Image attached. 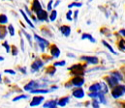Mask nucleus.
Instances as JSON below:
<instances>
[{
  "instance_id": "44",
  "label": "nucleus",
  "mask_w": 125,
  "mask_h": 108,
  "mask_svg": "<svg viewBox=\"0 0 125 108\" xmlns=\"http://www.w3.org/2000/svg\"><path fill=\"white\" fill-rule=\"evenodd\" d=\"M2 61H4V58H3V57H1V56H0V62H2Z\"/></svg>"
},
{
  "instance_id": "47",
  "label": "nucleus",
  "mask_w": 125,
  "mask_h": 108,
  "mask_svg": "<svg viewBox=\"0 0 125 108\" xmlns=\"http://www.w3.org/2000/svg\"><path fill=\"white\" fill-rule=\"evenodd\" d=\"M77 1H78V0H77Z\"/></svg>"
},
{
  "instance_id": "39",
  "label": "nucleus",
  "mask_w": 125,
  "mask_h": 108,
  "mask_svg": "<svg viewBox=\"0 0 125 108\" xmlns=\"http://www.w3.org/2000/svg\"><path fill=\"white\" fill-rule=\"evenodd\" d=\"M12 48H13V55H17V54H18V50H17V47L13 46Z\"/></svg>"
},
{
  "instance_id": "36",
  "label": "nucleus",
  "mask_w": 125,
  "mask_h": 108,
  "mask_svg": "<svg viewBox=\"0 0 125 108\" xmlns=\"http://www.w3.org/2000/svg\"><path fill=\"white\" fill-rule=\"evenodd\" d=\"M52 3H53L52 0H49V3H48V11H52Z\"/></svg>"
},
{
  "instance_id": "1",
  "label": "nucleus",
  "mask_w": 125,
  "mask_h": 108,
  "mask_svg": "<svg viewBox=\"0 0 125 108\" xmlns=\"http://www.w3.org/2000/svg\"><path fill=\"white\" fill-rule=\"evenodd\" d=\"M124 93H125V87H124V85H118L116 87H113V90L111 92V95H112V97L113 98H118V97L124 96Z\"/></svg>"
},
{
  "instance_id": "20",
  "label": "nucleus",
  "mask_w": 125,
  "mask_h": 108,
  "mask_svg": "<svg viewBox=\"0 0 125 108\" xmlns=\"http://www.w3.org/2000/svg\"><path fill=\"white\" fill-rule=\"evenodd\" d=\"M100 100L101 103L103 104H107V100H106V97H105V95L103 93H98V96H97Z\"/></svg>"
},
{
  "instance_id": "17",
  "label": "nucleus",
  "mask_w": 125,
  "mask_h": 108,
  "mask_svg": "<svg viewBox=\"0 0 125 108\" xmlns=\"http://www.w3.org/2000/svg\"><path fill=\"white\" fill-rule=\"evenodd\" d=\"M82 40H89L91 42H96L95 39H94L90 34H88V33H83V34L82 35Z\"/></svg>"
},
{
  "instance_id": "7",
  "label": "nucleus",
  "mask_w": 125,
  "mask_h": 108,
  "mask_svg": "<svg viewBox=\"0 0 125 108\" xmlns=\"http://www.w3.org/2000/svg\"><path fill=\"white\" fill-rule=\"evenodd\" d=\"M43 66H44V63H43L41 60H37L36 62H34V63L31 65L32 72H38V71H39Z\"/></svg>"
},
{
  "instance_id": "21",
  "label": "nucleus",
  "mask_w": 125,
  "mask_h": 108,
  "mask_svg": "<svg viewBox=\"0 0 125 108\" xmlns=\"http://www.w3.org/2000/svg\"><path fill=\"white\" fill-rule=\"evenodd\" d=\"M8 22V18L6 15L1 14L0 15V24H6Z\"/></svg>"
},
{
  "instance_id": "15",
  "label": "nucleus",
  "mask_w": 125,
  "mask_h": 108,
  "mask_svg": "<svg viewBox=\"0 0 125 108\" xmlns=\"http://www.w3.org/2000/svg\"><path fill=\"white\" fill-rule=\"evenodd\" d=\"M57 105V100H50V101H48L46 102L43 107L44 108H55Z\"/></svg>"
},
{
  "instance_id": "25",
  "label": "nucleus",
  "mask_w": 125,
  "mask_h": 108,
  "mask_svg": "<svg viewBox=\"0 0 125 108\" xmlns=\"http://www.w3.org/2000/svg\"><path fill=\"white\" fill-rule=\"evenodd\" d=\"M102 42H103V44H104V45H105V46H106V47H107V48H108V49H109V50H110V51H111L112 54H116V52L113 50V48H112V47H111V45H110V44H109V43H108L106 41H103Z\"/></svg>"
},
{
  "instance_id": "28",
  "label": "nucleus",
  "mask_w": 125,
  "mask_h": 108,
  "mask_svg": "<svg viewBox=\"0 0 125 108\" xmlns=\"http://www.w3.org/2000/svg\"><path fill=\"white\" fill-rule=\"evenodd\" d=\"M72 15H73V12H72L71 10H69V11L67 12V14H66V18H67L69 21H72V20H73Z\"/></svg>"
},
{
  "instance_id": "5",
  "label": "nucleus",
  "mask_w": 125,
  "mask_h": 108,
  "mask_svg": "<svg viewBox=\"0 0 125 108\" xmlns=\"http://www.w3.org/2000/svg\"><path fill=\"white\" fill-rule=\"evenodd\" d=\"M45 100V97L44 96H34L30 102V106L34 107V106H38L40 105L43 101Z\"/></svg>"
},
{
  "instance_id": "16",
  "label": "nucleus",
  "mask_w": 125,
  "mask_h": 108,
  "mask_svg": "<svg viewBox=\"0 0 125 108\" xmlns=\"http://www.w3.org/2000/svg\"><path fill=\"white\" fill-rule=\"evenodd\" d=\"M20 12H21V14L22 15V17L24 18L25 21H26V22H27V23H28V24L30 25V27H31V28H35L34 24H33V23H32V21H31V20H30V19L28 18V17H27V15L25 14V12H24V11H22V10H20Z\"/></svg>"
},
{
  "instance_id": "40",
  "label": "nucleus",
  "mask_w": 125,
  "mask_h": 108,
  "mask_svg": "<svg viewBox=\"0 0 125 108\" xmlns=\"http://www.w3.org/2000/svg\"><path fill=\"white\" fill-rule=\"evenodd\" d=\"M21 49H22V51H23V50H24V42H23V39H21Z\"/></svg>"
},
{
  "instance_id": "38",
  "label": "nucleus",
  "mask_w": 125,
  "mask_h": 108,
  "mask_svg": "<svg viewBox=\"0 0 125 108\" xmlns=\"http://www.w3.org/2000/svg\"><path fill=\"white\" fill-rule=\"evenodd\" d=\"M78 15H79V11L77 10V11H75V12H74V19H75V20H77V18H78Z\"/></svg>"
},
{
  "instance_id": "19",
  "label": "nucleus",
  "mask_w": 125,
  "mask_h": 108,
  "mask_svg": "<svg viewBox=\"0 0 125 108\" xmlns=\"http://www.w3.org/2000/svg\"><path fill=\"white\" fill-rule=\"evenodd\" d=\"M100 91H102V93L105 95V94H107L108 93V91H109V88H108V85L107 84H105L104 82H101L100 83Z\"/></svg>"
},
{
  "instance_id": "24",
  "label": "nucleus",
  "mask_w": 125,
  "mask_h": 108,
  "mask_svg": "<svg viewBox=\"0 0 125 108\" xmlns=\"http://www.w3.org/2000/svg\"><path fill=\"white\" fill-rule=\"evenodd\" d=\"M56 18H57V12H56L55 10L51 11L50 16H49V20H50V21H54V20L56 19Z\"/></svg>"
},
{
  "instance_id": "27",
  "label": "nucleus",
  "mask_w": 125,
  "mask_h": 108,
  "mask_svg": "<svg viewBox=\"0 0 125 108\" xmlns=\"http://www.w3.org/2000/svg\"><path fill=\"white\" fill-rule=\"evenodd\" d=\"M91 104H92V107H93V108H99V107H100V102H99L98 100H96L95 98L92 100Z\"/></svg>"
},
{
  "instance_id": "6",
  "label": "nucleus",
  "mask_w": 125,
  "mask_h": 108,
  "mask_svg": "<svg viewBox=\"0 0 125 108\" xmlns=\"http://www.w3.org/2000/svg\"><path fill=\"white\" fill-rule=\"evenodd\" d=\"M72 84L76 87H82L84 84V79L80 76H76L72 79Z\"/></svg>"
},
{
  "instance_id": "8",
  "label": "nucleus",
  "mask_w": 125,
  "mask_h": 108,
  "mask_svg": "<svg viewBox=\"0 0 125 108\" xmlns=\"http://www.w3.org/2000/svg\"><path fill=\"white\" fill-rule=\"evenodd\" d=\"M31 10L35 13H37L38 11L42 10V5L40 3L39 0H33L32 1V4H31Z\"/></svg>"
},
{
  "instance_id": "11",
  "label": "nucleus",
  "mask_w": 125,
  "mask_h": 108,
  "mask_svg": "<svg viewBox=\"0 0 125 108\" xmlns=\"http://www.w3.org/2000/svg\"><path fill=\"white\" fill-rule=\"evenodd\" d=\"M50 53H51L52 57L57 58V57H59V55H60V49H59L56 45L53 44V45L51 46V48H50Z\"/></svg>"
},
{
  "instance_id": "13",
  "label": "nucleus",
  "mask_w": 125,
  "mask_h": 108,
  "mask_svg": "<svg viewBox=\"0 0 125 108\" xmlns=\"http://www.w3.org/2000/svg\"><path fill=\"white\" fill-rule=\"evenodd\" d=\"M70 100V97L69 96H64V97H61L58 101H57V105L58 106H61V107H64Z\"/></svg>"
},
{
  "instance_id": "45",
  "label": "nucleus",
  "mask_w": 125,
  "mask_h": 108,
  "mask_svg": "<svg viewBox=\"0 0 125 108\" xmlns=\"http://www.w3.org/2000/svg\"><path fill=\"white\" fill-rule=\"evenodd\" d=\"M2 80H1V75H0V82H1Z\"/></svg>"
},
{
  "instance_id": "3",
  "label": "nucleus",
  "mask_w": 125,
  "mask_h": 108,
  "mask_svg": "<svg viewBox=\"0 0 125 108\" xmlns=\"http://www.w3.org/2000/svg\"><path fill=\"white\" fill-rule=\"evenodd\" d=\"M37 15V18L40 21H48V13L45 11V10H40L36 13Z\"/></svg>"
},
{
  "instance_id": "46",
  "label": "nucleus",
  "mask_w": 125,
  "mask_h": 108,
  "mask_svg": "<svg viewBox=\"0 0 125 108\" xmlns=\"http://www.w3.org/2000/svg\"><path fill=\"white\" fill-rule=\"evenodd\" d=\"M91 1H92V0H89V2H91Z\"/></svg>"
},
{
  "instance_id": "12",
  "label": "nucleus",
  "mask_w": 125,
  "mask_h": 108,
  "mask_svg": "<svg viewBox=\"0 0 125 108\" xmlns=\"http://www.w3.org/2000/svg\"><path fill=\"white\" fill-rule=\"evenodd\" d=\"M107 81H108V85L111 87V88H113L115 86H117L118 84V80L116 78H114L113 76L111 77H107Z\"/></svg>"
},
{
  "instance_id": "30",
  "label": "nucleus",
  "mask_w": 125,
  "mask_h": 108,
  "mask_svg": "<svg viewBox=\"0 0 125 108\" xmlns=\"http://www.w3.org/2000/svg\"><path fill=\"white\" fill-rule=\"evenodd\" d=\"M118 46H119V49H120L121 51H124V48H125V42H124V40H121V41L119 42Z\"/></svg>"
},
{
  "instance_id": "33",
  "label": "nucleus",
  "mask_w": 125,
  "mask_h": 108,
  "mask_svg": "<svg viewBox=\"0 0 125 108\" xmlns=\"http://www.w3.org/2000/svg\"><path fill=\"white\" fill-rule=\"evenodd\" d=\"M88 96H89L90 97H92V98H97V96H98V92H91V93L88 94Z\"/></svg>"
},
{
  "instance_id": "18",
  "label": "nucleus",
  "mask_w": 125,
  "mask_h": 108,
  "mask_svg": "<svg viewBox=\"0 0 125 108\" xmlns=\"http://www.w3.org/2000/svg\"><path fill=\"white\" fill-rule=\"evenodd\" d=\"M90 92H99L100 91V83H94L89 87Z\"/></svg>"
},
{
  "instance_id": "23",
  "label": "nucleus",
  "mask_w": 125,
  "mask_h": 108,
  "mask_svg": "<svg viewBox=\"0 0 125 108\" xmlns=\"http://www.w3.org/2000/svg\"><path fill=\"white\" fill-rule=\"evenodd\" d=\"M49 90H40V89L30 91L31 94H47V93H49Z\"/></svg>"
},
{
  "instance_id": "4",
  "label": "nucleus",
  "mask_w": 125,
  "mask_h": 108,
  "mask_svg": "<svg viewBox=\"0 0 125 108\" xmlns=\"http://www.w3.org/2000/svg\"><path fill=\"white\" fill-rule=\"evenodd\" d=\"M40 86V84L37 82V81H30L28 84H26L25 86H24V90L25 91H32V90H34V89H36V88H40L39 87Z\"/></svg>"
},
{
  "instance_id": "32",
  "label": "nucleus",
  "mask_w": 125,
  "mask_h": 108,
  "mask_svg": "<svg viewBox=\"0 0 125 108\" xmlns=\"http://www.w3.org/2000/svg\"><path fill=\"white\" fill-rule=\"evenodd\" d=\"M3 46L5 47V49H6V52H7V53H10V51H11V48H10V45L8 44V42H3Z\"/></svg>"
},
{
  "instance_id": "10",
  "label": "nucleus",
  "mask_w": 125,
  "mask_h": 108,
  "mask_svg": "<svg viewBox=\"0 0 125 108\" xmlns=\"http://www.w3.org/2000/svg\"><path fill=\"white\" fill-rule=\"evenodd\" d=\"M73 96L77 98H83L84 96V91L82 88H78L73 92Z\"/></svg>"
},
{
  "instance_id": "29",
  "label": "nucleus",
  "mask_w": 125,
  "mask_h": 108,
  "mask_svg": "<svg viewBox=\"0 0 125 108\" xmlns=\"http://www.w3.org/2000/svg\"><path fill=\"white\" fill-rule=\"evenodd\" d=\"M8 31H9V33H10L11 36H14L15 35V28H14V26L12 24H10L8 26Z\"/></svg>"
},
{
  "instance_id": "35",
  "label": "nucleus",
  "mask_w": 125,
  "mask_h": 108,
  "mask_svg": "<svg viewBox=\"0 0 125 108\" xmlns=\"http://www.w3.org/2000/svg\"><path fill=\"white\" fill-rule=\"evenodd\" d=\"M22 33H23V34H24V35H25V37H26V38H27V40H28V42H30V43H31V42H32V41H31V40H32V37H31V36H30V35H29V34H28V33H26V32H25V31H24V30H23V31H22Z\"/></svg>"
},
{
  "instance_id": "41",
  "label": "nucleus",
  "mask_w": 125,
  "mask_h": 108,
  "mask_svg": "<svg viewBox=\"0 0 125 108\" xmlns=\"http://www.w3.org/2000/svg\"><path fill=\"white\" fill-rule=\"evenodd\" d=\"M119 34H120V35H122V36L124 37V35H125V31H124V29H121V30L119 31Z\"/></svg>"
},
{
  "instance_id": "42",
  "label": "nucleus",
  "mask_w": 125,
  "mask_h": 108,
  "mask_svg": "<svg viewBox=\"0 0 125 108\" xmlns=\"http://www.w3.org/2000/svg\"><path fill=\"white\" fill-rule=\"evenodd\" d=\"M59 3H60V0H57V1L55 2V4L53 5V7H57V6L59 5Z\"/></svg>"
},
{
  "instance_id": "14",
  "label": "nucleus",
  "mask_w": 125,
  "mask_h": 108,
  "mask_svg": "<svg viewBox=\"0 0 125 108\" xmlns=\"http://www.w3.org/2000/svg\"><path fill=\"white\" fill-rule=\"evenodd\" d=\"M34 39L37 41V42L38 43H43V44H45L46 46H49V42L47 41V40H45V39H43V38H41L40 36H38L37 34H34Z\"/></svg>"
},
{
  "instance_id": "37",
  "label": "nucleus",
  "mask_w": 125,
  "mask_h": 108,
  "mask_svg": "<svg viewBox=\"0 0 125 108\" xmlns=\"http://www.w3.org/2000/svg\"><path fill=\"white\" fill-rule=\"evenodd\" d=\"M4 72H6V73H10V74H13V75H15V74H16V72H15V71H13V70H5V71H4Z\"/></svg>"
},
{
  "instance_id": "26",
  "label": "nucleus",
  "mask_w": 125,
  "mask_h": 108,
  "mask_svg": "<svg viewBox=\"0 0 125 108\" xmlns=\"http://www.w3.org/2000/svg\"><path fill=\"white\" fill-rule=\"evenodd\" d=\"M82 6H83L82 3H80V2H74V3H71L70 5H68V8H69V9H71L72 7H78V8H80V7H82Z\"/></svg>"
},
{
  "instance_id": "43",
  "label": "nucleus",
  "mask_w": 125,
  "mask_h": 108,
  "mask_svg": "<svg viewBox=\"0 0 125 108\" xmlns=\"http://www.w3.org/2000/svg\"><path fill=\"white\" fill-rule=\"evenodd\" d=\"M21 72H23V73H26V72H25V69L23 68V69H21Z\"/></svg>"
},
{
  "instance_id": "2",
  "label": "nucleus",
  "mask_w": 125,
  "mask_h": 108,
  "mask_svg": "<svg viewBox=\"0 0 125 108\" xmlns=\"http://www.w3.org/2000/svg\"><path fill=\"white\" fill-rule=\"evenodd\" d=\"M81 59L91 65H97L99 63V59L96 56H82Z\"/></svg>"
},
{
  "instance_id": "34",
  "label": "nucleus",
  "mask_w": 125,
  "mask_h": 108,
  "mask_svg": "<svg viewBox=\"0 0 125 108\" xmlns=\"http://www.w3.org/2000/svg\"><path fill=\"white\" fill-rule=\"evenodd\" d=\"M65 64H66L65 61H60V62H55L53 64V66H55V67H57V66H65Z\"/></svg>"
},
{
  "instance_id": "31",
  "label": "nucleus",
  "mask_w": 125,
  "mask_h": 108,
  "mask_svg": "<svg viewBox=\"0 0 125 108\" xmlns=\"http://www.w3.org/2000/svg\"><path fill=\"white\" fill-rule=\"evenodd\" d=\"M28 96H26V95H21V96H17V97H15L14 99H13V101L15 102V101H18V100H20V99H23V98H27Z\"/></svg>"
},
{
  "instance_id": "22",
  "label": "nucleus",
  "mask_w": 125,
  "mask_h": 108,
  "mask_svg": "<svg viewBox=\"0 0 125 108\" xmlns=\"http://www.w3.org/2000/svg\"><path fill=\"white\" fill-rule=\"evenodd\" d=\"M111 76H113L114 78H116L118 81H121V80H123V77H122V75H121L119 72H111Z\"/></svg>"
},
{
  "instance_id": "9",
  "label": "nucleus",
  "mask_w": 125,
  "mask_h": 108,
  "mask_svg": "<svg viewBox=\"0 0 125 108\" xmlns=\"http://www.w3.org/2000/svg\"><path fill=\"white\" fill-rule=\"evenodd\" d=\"M59 30H60V32L63 34L65 37H69L70 34H71V27L68 26V25L60 26V27H59Z\"/></svg>"
}]
</instances>
